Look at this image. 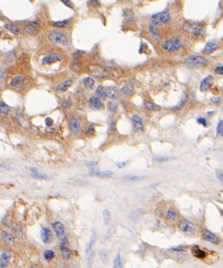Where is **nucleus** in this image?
Returning a JSON list of instances; mask_svg holds the SVG:
<instances>
[{
    "label": "nucleus",
    "mask_w": 223,
    "mask_h": 268,
    "mask_svg": "<svg viewBox=\"0 0 223 268\" xmlns=\"http://www.w3.org/2000/svg\"><path fill=\"white\" fill-rule=\"evenodd\" d=\"M184 63L188 68H201L206 66L207 60L203 56L199 55H191L184 60Z\"/></svg>",
    "instance_id": "obj_1"
},
{
    "label": "nucleus",
    "mask_w": 223,
    "mask_h": 268,
    "mask_svg": "<svg viewBox=\"0 0 223 268\" xmlns=\"http://www.w3.org/2000/svg\"><path fill=\"white\" fill-rule=\"evenodd\" d=\"M170 18H171V16L169 12L162 11L152 15L150 22L153 26H159V25H163L168 23L170 20Z\"/></svg>",
    "instance_id": "obj_2"
},
{
    "label": "nucleus",
    "mask_w": 223,
    "mask_h": 268,
    "mask_svg": "<svg viewBox=\"0 0 223 268\" xmlns=\"http://www.w3.org/2000/svg\"><path fill=\"white\" fill-rule=\"evenodd\" d=\"M179 229L184 234L189 235V236H193L197 233V227L190 222L188 220H183L179 223Z\"/></svg>",
    "instance_id": "obj_3"
},
{
    "label": "nucleus",
    "mask_w": 223,
    "mask_h": 268,
    "mask_svg": "<svg viewBox=\"0 0 223 268\" xmlns=\"http://www.w3.org/2000/svg\"><path fill=\"white\" fill-rule=\"evenodd\" d=\"M182 48V42L177 38H173L170 40L164 41L162 43V49L167 52H175Z\"/></svg>",
    "instance_id": "obj_4"
},
{
    "label": "nucleus",
    "mask_w": 223,
    "mask_h": 268,
    "mask_svg": "<svg viewBox=\"0 0 223 268\" xmlns=\"http://www.w3.org/2000/svg\"><path fill=\"white\" fill-rule=\"evenodd\" d=\"M48 37L50 41L52 43L63 45V46H66L68 44V39L66 38V36L61 32L53 31V32L49 33Z\"/></svg>",
    "instance_id": "obj_5"
},
{
    "label": "nucleus",
    "mask_w": 223,
    "mask_h": 268,
    "mask_svg": "<svg viewBox=\"0 0 223 268\" xmlns=\"http://www.w3.org/2000/svg\"><path fill=\"white\" fill-rule=\"evenodd\" d=\"M52 230L54 231L58 239L60 240L61 242H66L67 238H66V234H65V227L61 222H52Z\"/></svg>",
    "instance_id": "obj_6"
},
{
    "label": "nucleus",
    "mask_w": 223,
    "mask_h": 268,
    "mask_svg": "<svg viewBox=\"0 0 223 268\" xmlns=\"http://www.w3.org/2000/svg\"><path fill=\"white\" fill-rule=\"evenodd\" d=\"M184 29L187 32L193 36H200L203 33V24L199 23H188L184 26Z\"/></svg>",
    "instance_id": "obj_7"
},
{
    "label": "nucleus",
    "mask_w": 223,
    "mask_h": 268,
    "mask_svg": "<svg viewBox=\"0 0 223 268\" xmlns=\"http://www.w3.org/2000/svg\"><path fill=\"white\" fill-rule=\"evenodd\" d=\"M203 239L206 240V242H211L212 244H218L220 242V238L216 234L210 231L207 229L203 230Z\"/></svg>",
    "instance_id": "obj_8"
},
{
    "label": "nucleus",
    "mask_w": 223,
    "mask_h": 268,
    "mask_svg": "<svg viewBox=\"0 0 223 268\" xmlns=\"http://www.w3.org/2000/svg\"><path fill=\"white\" fill-rule=\"evenodd\" d=\"M1 237H2L3 242L5 243L6 245L9 246V247L15 246L16 239H15L14 235L12 234L11 232H9L8 231H3L2 233H1Z\"/></svg>",
    "instance_id": "obj_9"
},
{
    "label": "nucleus",
    "mask_w": 223,
    "mask_h": 268,
    "mask_svg": "<svg viewBox=\"0 0 223 268\" xmlns=\"http://www.w3.org/2000/svg\"><path fill=\"white\" fill-rule=\"evenodd\" d=\"M26 84V78L23 75H17L13 77L10 81V86L13 88H20Z\"/></svg>",
    "instance_id": "obj_10"
},
{
    "label": "nucleus",
    "mask_w": 223,
    "mask_h": 268,
    "mask_svg": "<svg viewBox=\"0 0 223 268\" xmlns=\"http://www.w3.org/2000/svg\"><path fill=\"white\" fill-rule=\"evenodd\" d=\"M91 73L96 78H106L109 75L106 68L100 66H92L90 68Z\"/></svg>",
    "instance_id": "obj_11"
},
{
    "label": "nucleus",
    "mask_w": 223,
    "mask_h": 268,
    "mask_svg": "<svg viewBox=\"0 0 223 268\" xmlns=\"http://www.w3.org/2000/svg\"><path fill=\"white\" fill-rule=\"evenodd\" d=\"M131 121L132 124L134 126V128L136 131H138V132H143V130H144V124H143L142 118H140L139 116L135 115V114L133 115L131 117Z\"/></svg>",
    "instance_id": "obj_12"
},
{
    "label": "nucleus",
    "mask_w": 223,
    "mask_h": 268,
    "mask_svg": "<svg viewBox=\"0 0 223 268\" xmlns=\"http://www.w3.org/2000/svg\"><path fill=\"white\" fill-rule=\"evenodd\" d=\"M69 128L71 130V132L73 133H77L80 132V122L78 121V119L76 117H71L69 118L68 121Z\"/></svg>",
    "instance_id": "obj_13"
},
{
    "label": "nucleus",
    "mask_w": 223,
    "mask_h": 268,
    "mask_svg": "<svg viewBox=\"0 0 223 268\" xmlns=\"http://www.w3.org/2000/svg\"><path fill=\"white\" fill-rule=\"evenodd\" d=\"M219 49H220V43H217V41H210L205 45L203 52L206 54H210Z\"/></svg>",
    "instance_id": "obj_14"
},
{
    "label": "nucleus",
    "mask_w": 223,
    "mask_h": 268,
    "mask_svg": "<svg viewBox=\"0 0 223 268\" xmlns=\"http://www.w3.org/2000/svg\"><path fill=\"white\" fill-rule=\"evenodd\" d=\"M12 255L9 251H3L0 253V268H6L10 262Z\"/></svg>",
    "instance_id": "obj_15"
},
{
    "label": "nucleus",
    "mask_w": 223,
    "mask_h": 268,
    "mask_svg": "<svg viewBox=\"0 0 223 268\" xmlns=\"http://www.w3.org/2000/svg\"><path fill=\"white\" fill-rule=\"evenodd\" d=\"M41 237L44 243H50L52 241V231L48 227H43L41 230Z\"/></svg>",
    "instance_id": "obj_16"
},
{
    "label": "nucleus",
    "mask_w": 223,
    "mask_h": 268,
    "mask_svg": "<svg viewBox=\"0 0 223 268\" xmlns=\"http://www.w3.org/2000/svg\"><path fill=\"white\" fill-rule=\"evenodd\" d=\"M61 59V56L58 53H51V54H48L43 57V64H52V63H56L57 61H59Z\"/></svg>",
    "instance_id": "obj_17"
},
{
    "label": "nucleus",
    "mask_w": 223,
    "mask_h": 268,
    "mask_svg": "<svg viewBox=\"0 0 223 268\" xmlns=\"http://www.w3.org/2000/svg\"><path fill=\"white\" fill-rule=\"evenodd\" d=\"M67 243H68V242H61L60 244L61 253V256L63 257V258H65V259H70L72 256V251L70 250Z\"/></svg>",
    "instance_id": "obj_18"
},
{
    "label": "nucleus",
    "mask_w": 223,
    "mask_h": 268,
    "mask_svg": "<svg viewBox=\"0 0 223 268\" xmlns=\"http://www.w3.org/2000/svg\"><path fill=\"white\" fill-rule=\"evenodd\" d=\"M192 255L194 256L196 258H198V259H204V258H206V256H207V254H206V252L204 250H203L202 248H200L198 246H192Z\"/></svg>",
    "instance_id": "obj_19"
},
{
    "label": "nucleus",
    "mask_w": 223,
    "mask_h": 268,
    "mask_svg": "<svg viewBox=\"0 0 223 268\" xmlns=\"http://www.w3.org/2000/svg\"><path fill=\"white\" fill-rule=\"evenodd\" d=\"M212 81H213V77L212 75L206 76V78H203L202 82L200 83V87H199L200 91L205 92L206 90H208L210 88V86L212 84Z\"/></svg>",
    "instance_id": "obj_20"
},
{
    "label": "nucleus",
    "mask_w": 223,
    "mask_h": 268,
    "mask_svg": "<svg viewBox=\"0 0 223 268\" xmlns=\"http://www.w3.org/2000/svg\"><path fill=\"white\" fill-rule=\"evenodd\" d=\"M89 103H90V106L95 109H101L103 107L102 102L100 101V98L97 97H91L89 100Z\"/></svg>",
    "instance_id": "obj_21"
},
{
    "label": "nucleus",
    "mask_w": 223,
    "mask_h": 268,
    "mask_svg": "<svg viewBox=\"0 0 223 268\" xmlns=\"http://www.w3.org/2000/svg\"><path fill=\"white\" fill-rule=\"evenodd\" d=\"M120 92L124 96L129 97V96H132L134 94L135 90H134V87L132 86V84H126L120 88Z\"/></svg>",
    "instance_id": "obj_22"
},
{
    "label": "nucleus",
    "mask_w": 223,
    "mask_h": 268,
    "mask_svg": "<svg viewBox=\"0 0 223 268\" xmlns=\"http://www.w3.org/2000/svg\"><path fill=\"white\" fill-rule=\"evenodd\" d=\"M90 173L91 175L97 177H110L113 175V173L110 171H99L98 169H91Z\"/></svg>",
    "instance_id": "obj_23"
},
{
    "label": "nucleus",
    "mask_w": 223,
    "mask_h": 268,
    "mask_svg": "<svg viewBox=\"0 0 223 268\" xmlns=\"http://www.w3.org/2000/svg\"><path fill=\"white\" fill-rule=\"evenodd\" d=\"M105 92H106V96L108 97L110 99H115L118 97V91L114 87H109L105 89Z\"/></svg>",
    "instance_id": "obj_24"
},
{
    "label": "nucleus",
    "mask_w": 223,
    "mask_h": 268,
    "mask_svg": "<svg viewBox=\"0 0 223 268\" xmlns=\"http://www.w3.org/2000/svg\"><path fill=\"white\" fill-rule=\"evenodd\" d=\"M31 175L32 177L37 179H43V180H46V179H48V177L45 175V174H43V173H38V171L35 168H32L31 169Z\"/></svg>",
    "instance_id": "obj_25"
},
{
    "label": "nucleus",
    "mask_w": 223,
    "mask_h": 268,
    "mask_svg": "<svg viewBox=\"0 0 223 268\" xmlns=\"http://www.w3.org/2000/svg\"><path fill=\"white\" fill-rule=\"evenodd\" d=\"M72 83L73 82H72V79H67V80L64 81L62 84L57 87V90L60 91V92H64V91H66L68 88L69 87L72 86Z\"/></svg>",
    "instance_id": "obj_26"
},
{
    "label": "nucleus",
    "mask_w": 223,
    "mask_h": 268,
    "mask_svg": "<svg viewBox=\"0 0 223 268\" xmlns=\"http://www.w3.org/2000/svg\"><path fill=\"white\" fill-rule=\"evenodd\" d=\"M84 86L86 87V88L88 90H91L93 88V87L95 85V80L91 77H87V78L83 79Z\"/></svg>",
    "instance_id": "obj_27"
},
{
    "label": "nucleus",
    "mask_w": 223,
    "mask_h": 268,
    "mask_svg": "<svg viewBox=\"0 0 223 268\" xmlns=\"http://www.w3.org/2000/svg\"><path fill=\"white\" fill-rule=\"evenodd\" d=\"M37 25H38V23L37 21H34V22H32L29 24H28L26 27H25V31H26L28 33L31 34L32 33H34L36 31V29H37Z\"/></svg>",
    "instance_id": "obj_28"
},
{
    "label": "nucleus",
    "mask_w": 223,
    "mask_h": 268,
    "mask_svg": "<svg viewBox=\"0 0 223 268\" xmlns=\"http://www.w3.org/2000/svg\"><path fill=\"white\" fill-rule=\"evenodd\" d=\"M113 268H124L120 252H118L117 255L114 257V262H113Z\"/></svg>",
    "instance_id": "obj_29"
},
{
    "label": "nucleus",
    "mask_w": 223,
    "mask_h": 268,
    "mask_svg": "<svg viewBox=\"0 0 223 268\" xmlns=\"http://www.w3.org/2000/svg\"><path fill=\"white\" fill-rule=\"evenodd\" d=\"M144 105L150 111H159L160 110V107L156 103H153V102L144 101Z\"/></svg>",
    "instance_id": "obj_30"
},
{
    "label": "nucleus",
    "mask_w": 223,
    "mask_h": 268,
    "mask_svg": "<svg viewBox=\"0 0 223 268\" xmlns=\"http://www.w3.org/2000/svg\"><path fill=\"white\" fill-rule=\"evenodd\" d=\"M177 211H175L174 209H169L166 212V218L169 220H175L177 219Z\"/></svg>",
    "instance_id": "obj_31"
},
{
    "label": "nucleus",
    "mask_w": 223,
    "mask_h": 268,
    "mask_svg": "<svg viewBox=\"0 0 223 268\" xmlns=\"http://www.w3.org/2000/svg\"><path fill=\"white\" fill-rule=\"evenodd\" d=\"M102 216H103V220L105 224L108 225L110 222V220H111V215H110V212L107 209H105L102 212Z\"/></svg>",
    "instance_id": "obj_32"
},
{
    "label": "nucleus",
    "mask_w": 223,
    "mask_h": 268,
    "mask_svg": "<svg viewBox=\"0 0 223 268\" xmlns=\"http://www.w3.org/2000/svg\"><path fill=\"white\" fill-rule=\"evenodd\" d=\"M10 108L6 103H4L3 101H0V113H2L3 115H7L9 114Z\"/></svg>",
    "instance_id": "obj_33"
},
{
    "label": "nucleus",
    "mask_w": 223,
    "mask_h": 268,
    "mask_svg": "<svg viewBox=\"0 0 223 268\" xmlns=\"http://www.w3.org/2000/svg\"><path fill=\"white\" fill-rule=\"evenodd\" d=\"M55 252L52 250H46L44 251V258L46 261H52L54 259Z\"/></svg>",
    "instance_id": "obj_34"
},
{
    "label": "nucleus",
    "mask_w": 223,
    "mask_h": 268,
    "mask_svg": "<svg viewBox=\"0 0 223 268\" xmlns=\"http://www.w3.org/2000/svg\"><path fill=\"white\" fill-rule=\"evenodd\" d=\"M95 94L99 97V98H106V92H105V89L102 86H99L95 90Z\"/></svg>",
    "instance_id": "obj_35"
},
{
    "label": "nucleus",
    "mask_w": 223,
    "mask_h": 268,
    "mask_svg": "<svg viewBox=\"0 0 223 268\" xmlns=\"http://www.w3.org/2000/svg\"><path fill=\"white\" fill-rule=\"evenodd\" d=\"M107 107H108V109L110 110V112L111 113H115L118 109V106L116 103L114 102H109L108 104H107Z\"/></svg>",
    "instance_id": "obj_36"
},
{
    "label": "nucleus",
    "mask_w": 223,
    "mask_h": 268,
    "mask_svg": "<svg viewBox=\"0 0 223 268\" xmlns=\"http://www.w3.org/2000/svg\"><path fill=\"white\" fill-rule=\"evenodd\" d=\"M4 27H5L6 29H9V31H11L13 33H14V34H17L18 33L20 32V29H18V28H17V27L12 26V25H9V24H5Z\"/></svg>",
    "instance_id": "obj_37"
},
{
    "label": "nucleus",
    "mask_w": 223,
    "mask_h": 268,
    "mask_svg": "<svg viewBox=\"0 0 223 268\" xmlns=\"http://www.w3.org/2000/svg\"><path fill=\"white\" fill-rule=\"evenodd\" d=\"M149 33H150V34H151L154 38H158V33L157 29H155L154 26L150 25V26L149 27Z\"/></svg>",
    "instance_id": "obj_38"
},
{
    "label": "nucleus",
    "mask_w": 223,
    "mask_h": 268,
    "mask_svg": "<svg viewBox=\"0 0 223 268\" xmlns=\"http://www.w3.org/2000/svg\"><path fill=\"white\" fill-rule=\"evenodd\" d=\"M172 159V157H165V156H159V157H156L154 158V160L158 162H163V161H167Z\"/></svg>",
    "instance_id": "obj_39"
},
{
    "label": "nucleus",
    "mask_w": 223,
    "mask_h": 268,
    "mask_svg": "<svg viewBox=\"0 0 223 268\" xmlns=\"http://www.w3.org/2000/svg\"><path fill=\"white\" fill-rule=\"evenodd\" d=\"M72 101L70 99V98H68V99H66V100H64V101L62 102L61 107H62L63 108H68V107H70L71 106H72Z\"/></svg>",
    "instance_id": "obj_40"
},
{
    "label": "nucleus",
    "mask_w": 223,
    "mask_h": 268,
    "mask_svg": "<svg viewBox=\"0 0 223 268\" xmlns=\"http://www.w3.org/2000/svg\"><path fill=\"white\" fill-rule=\"evenodd\" d=\"M223 129V120H221L217 124V135H220L221 133V131Z\"/></svg>",
    "instance_id": "obj_41"
},
{
    "label": "nucleus",
    "mask_w": 223,
    "mask_h": 268,
    "mask_svg": "<svg viewBox=\"0 0 223 268\" xmlns=\"http://www.w3.org/2000/svg\"><path fill=\"white\" fill-rule=\"evenodd\" d=\"M187 100H188V99H187V98H183V100H182V101L180 102V103L177 104L176 107H174L175 109H181V108H183V107H184V105L186 104Z\"/></svg>",
    "instance_id": "obj_42"
},
{
    "label": "nucleus",
    "mask_w": 223,
    "mask_h": 268,
    "mask_svg": "<svg viewBox=\"0 0 223 268\" xmlns=\"http://www.w3.org/2000/svg\"><path fill=\"white\" fill-rule=\"evenodd\" d=\"M86 133H87V134H88L89 136L94 135L95 133V129L94 126H89L88 128H87V131H86Z\"/></svg>",
    "instance_id": "obj_43"
},
{
    "label": "nucleus",
    "mask_w": 223,
    "mask_h": 268,
    "mask_svg": "<svg viewBox=\"0 0 223 268\" xmlns=\"http://www.w3.org/2000/svg\"><path fill=\"white\" fill-rule=\"evenodd\" d=\"M197 122L199 124H201V125H203V127H206V125H207V122H206V118H197Z\"/></svg>",
    "instance_id": "obj_44"
},
{
    "label": "nucleus",
    "mask_w": 223,
    "mask_h": 268,
    "mask_svg": "<svg viewBox=\"0 0 223 268\" xmlns=\"http://www.w3.org/2000/svg\"><path fill=\"white\" fill-rule=\"evenodd\" d=\"M87 166H88L91 169H97V162L96 161H89L87 162Z\"/></svg>",
    "instance_id": "obj_45"
},
{
    "label": "nucleus",
    "mask_w": 223,
    "mask_h": 268,
    "mask_svg": "<svg viewBox=\"0 0 223 268\" xmlns=\"http://www.w3.org/2000/svg\"><path fill=\"white\" fill-rule=\"evenodd\" d=\"M215 72L217 73V74H219V75H223V65L217 67V68H215Z\"/></svg>",
    "instance_id": "obj_46"
},
{
    "label": "nucleus",
    "mask_w": 223,
    "mask_h": 268,
    "mask_svg": "<svg viewBox=\"0 0 223 268\" xmlns=\"http://www.w3.org/2000/svg\"><path fill=\"white\" fill-rule=\"evenodd\" d=\"M66 23H67L66 21H60V22H55V23H53V25L56 27H64L66 26Z\"/></svg>",
    "instance_id": "obj_47"
},
{
    "label": "nucleus",
    "mask_w": 223,
    "mask_h": 268,
    "mask_svg": "<svg viewBox=\"0 0 223 268\" xmlns=\"http://www.w3.org/2000/svg\"><path fill=\"white\" fill-rule=\"evenodd\" d=\"M45 123H46V125L47 126V127H51L52 124H53V120H52L51 118L47 117V118L45 119Z\"/></svg>",
    "instance_id": "obj_48"
},
{
    "label": "nucleus",
    "mask_w": 223,
    "mask_h": 268,
    "mask_svg": "<svg viewBox=\"0 0 223 268\" xmlns=\"http://www.w3.org/2000/svg\"><path fill=\"white\" fill-rule=\"evenodd\" d=\"M125 178L127 180H129V181H137V180H139L141 179V177L138 176H126Z\"/></svg>",
    "instance_id": "obj_49"
},
{
    "label": "nucleus",
    "mask_w": 223,
    "mask_h": 268,
    "mask_svg": "<svg viewBox=\"0 0 223 268\" xmlns=\"http://www.w3.org/2000/svg\"><path fill=\"white\" fill-rule=\"evenodd\" d=\"M100 259L102 260L103 262H106V260H107V253H106L105 251H100Z\"/></svg>",
    "instance_id": "obj_50"
},
{
    "label": "nucleus",
    "mask_w": 223,
    "mask_h": 268,
    "mask_svg": "<svg viewBox=\"0 0 223 268\" xmlns=\"http://www.w3.org/2000/svg\"><path fill=\"white\" fill-rule=\"evenodd\" d=\"M217 178L220 180L221 182H223V171L221 170L217 171Z\"/></svg>",
    "instance_id": "obj_51"
},
{
    "label": "nucleus",
    "mask_w": 223,
    "mask_h": 268,
    "mask_svg": "<svg viewBox=\"0 0 223 268\" xmlns=\"http://www.w3.org/2000/svg\"><path fill=\"white\" fill-rule=\"evenodd\" d=\"M127 163H128V161H120V162H117L115 165H116V167H119V168H122V167H124L125 166H126Z\"/></svg>",
    "instance_id": "obj_52"
},
{
    "label": "nucleus",
    "mask_w": 223,
    "mask_h": 268,
    "mask_svg": "<svg viewBox=\"0 0 223 268\" xmlns=\"http://www.w3.org/2000/svg\"><path fill=\"white\" fill-rule=\"evenodd\" d=\"M170 251H175V252H183V251H184V250L180 247H173L170 249Z\"/></svg>",
    "instance_id": "obj_53"
},
{
    "label": "nucleus",
    "mask_w": 223,
    "mask_h": 268,
    "mask_svg": "<svg viewBox=\"0 0 223 268\" xmlns=\"http://www.w3.org/2000/svg\"><path fill=\"white\" fill-rule=\"evenodd\" d=\"M91 3L95 7H100V3L97 0H92V1H91Z\"/></svg>",
    "instance_id": "obj_54"
},
{
    "label": "nucleus",
    "mask_w": 223,
    "mask_h": 268,
    "mask_svg": "<svg viewBox=\"0 0 223 268\" xmlns=\"http://www.w3.org/2000/svg\"><path fill=\"white\" fill-rule=\"evenodd\" d=\"M211 101H212V103H213L217 104V103H220L221 98H212V99H211Z\"/></svg>",
    "instance_id": "obj_55"
},
{
    "label": "nucleus",
    "mask_w": 223,
    "mask_h": 268,
    "mask_svg": "<svg viewBox=\"0 0 223 268\" xmlns=\"http://www.w3.org/2000/svg\"><path fill=\"white\" fill-rule=\"evenodd\" d=\"M64 4H66V6H68V7H70V8H72V3H71V1H64V0H62L61 1Z\"/></svg>",
    "instance_id": "obj_56"
},
{
    "label": "nucleus",
    "mask_w": 223,
    "mask_h": 268,
    "mask_svg": "<svg viewBox=\"0 0 223 268\" xmlns=\"http://www.w3.org/2000/svg\"><path fill=\"white\" fill-rule=\"evenodd\" d=\"M62 268H75V267L72 265H66V266H64Z\"/></svg>",
    "instance_id": "obj_57"
},
{
    "label": "nucleus",
    "mask_w": 223,
    "mask_h": 268,
    "mask_svg": "<svg viewBox=\"0 0 223 268\" xmlns=\"http://www.w3.org/2000/svg\"><path fill=\"white\" fill-rule=\"evenodd\" d=\"M214 113V112H208V113H208V114H212V113Z\"/></svg>",
    "instance_id": "obj_58"
},
{
    "label": "nucleus",
    "mask_w": 223,
    "mask_h": 268,
    "mask_svg": "<svg viewBox=\"0 0 223 268\" xmlns=\"http://www.w3.org/2000/svg\"><path fill=\"white\" fill-rule=\"evenodd\" d=\"M28 268H37V266H30V267H28Z\"/></svg>",
    "instance_id": "obj_59"
},
{
    "label": "nucleus",
    "mask_w": 223,
    "mask_h": 268,
    "mask_svg": "<svg viewBox=\"0 0 223 268\" xmlns=\"http://www.w3.org/2000/svg\"><path fill=\"white\" fill-rule=\"evenodd\" d=\"M221 135L223 136V129H222V131H221Z\"/></svg>",
    "instance_id": "obj_60"
},
{
    "label": "nucleus",
    "mask_w": 223,
    "mask_h": 268,
    "mask_svg": "<svg viewBox=\"0 0 223 268\" xmlns=\"http://www.w3.org/2000/svg\"><path fill=\"white\" fill-rule=\"evenodd\" d=\"M0 34H1V33H0Z\"/></svg>",
    "instance_id": "obj_61"
}]
</instances>
